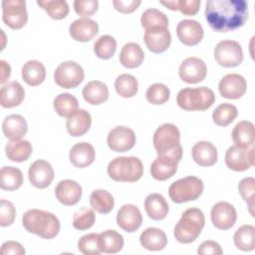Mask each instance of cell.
<instances>
[{
	"label": "cell",
	"instance_id": "42",
	"mask_svg": "<svg viewBox=\"0 0 255 255\" xmlns=\"http://www.w3.org/2000/svg\"><path fill=\"white\" fill-rule=\"evenodd\" d=\"M37 4L44 9L51 18L56 20L64 19L70 11L69 5L65 0H38Z\"/></svg>",
	"mask_w": 255,
	"mask_h": 255
},
{
	"label": "cell",
	"instance_id": "37",
	"mask_svg": "<svg viewBox=\"0 0 255 255\" xmlns=\"http://www.w3.org/2000/svg\"><path fill=\"white\" fill-rule=\"evenodd\" d=\"M90 203L94 210L101 214L110 213L115 205L113 195L104 189H96L90 195Z\"/></svg>",
	"mask_w": 255,
	"mask_h": 255
},
{
	"label": "cell",
	"instance_id": "10",
	"mask_svg": "<svg viewBox=\"0 0 255 255\" xmlns=\"http://www.w3.org/2000/svg\"><path fill=\"white\" fill-rule=\"evenodd\" d=\"M2 19L11 29H21L28 21L26 2L23 0H3Z\"/></svg>",
	"mask_w": 255,
	"mask_h": 255
},
{
	"label": "cell",
	"instance_id": "5",
	"mask_svg": "<svg viewBox=\"0 0 255 255\" xmlns=\"http://www.w3.org/2000/svg\"><path fill=\"white\" fill-rule=\"evenodd\" d=\"M108 174L115 181L134 182L143 174V165L135 156H119L110 161Z\"/></svg>",
	"mask_w": 255,
	"mask_h": 255
},
{
	"label": "cell",
	"instance_id": "24",
	"mask_svg": "<svg viewBox=\"0 0 255 255\" xmlns=\"http://www.w3.org/2000/svg\"><path fill=\"white\" fill-rule=\"evenodd\" d=\"M177 161L167 155H158L150 165L151 176L159 181L173 176L177 170Z\"/></svg>",
	"mask_w": 255,
	"mask_h": 255
},
{
	"label": "cell",
	"instance_id": "13",
	"mask_svg": "<svg viewBox=\"0 0 255 255\" xmlns=\"http://www.w3.org/2000/svg\"><path fill=\"white\" fill-rule=\"evenodd\" d=\"M178 74L183 82L187 84H197L205 79L207 68L201 59L189 57L180 64Z\"/></svg>",
	"mask_w": 255,
	"mask_h": 255
},
{
	"label": "cell",
	"instance_id": "22",
	"mask_svg": "<svg viewBox=\"0 0 255 255\" xmlns=\"http://www.w3.org/2000/svg\"><path fill=\"white\" fill-rule=\"evenodd\" d=\"M92 125L91 115L82 109H78L68 117L66 128L70 135L82 136L90 129Z\"/></svg>",
	"mask_w": 255,
	"mask_h": 255
},
{
	"label": "cell",
	"instance_id": "52",
	"mask_svg": "<svg viewBox=\"0 0 255 255\" xmlns=\"http://www.w3.org/2000/svg\"><path fill=\"white\" fill-rule=\"evenodd\" d=\"M140 0H114L113 5L121 13H131L140 5Z\"/></svg>",
	"mask_w": 255,
	"mask_h": 255
},
{
	"label": "cell",
	"instance_id": "49",
	"mask_svg": "<svg viewBox=\"0 0 255 255\" xmlns=\"http://www.w3.org/2000/svg\"><path fill=\"white\" fill-rule=\"evenodd\" d=\"M238 190L242 198L246 201L249 207V211L254 216V194H255V179L253 177H245L238 184Z\"/></svg>",
	"mask_w": 255,
	"mask_h": 255
},
{
	"label": "cell",
	"instance_id": "32",
	"mask_svg": "<svg viewBox=\"0 0 255 255\" xmlns=\"http://www.w3.org/2000/svg\"><path fill=\"white\" fill-rule=\"evenodd\" d=\"M21 74L26 84L36 87L44 82L46 78V69L41 62L37 60H30L23 65Z\"/></svg>",
	"mask_w": 255,
	"mask_h": 255
},
{
	"label": "cell",
	"instance_id": "40",
	"mask_svg": "<svg viewBox=\"0 0 255 255\" xmlns=\"http://www.w3.org/2000/svg\"><path fill=\"white\" fill-rule=\"evenodd\" d=\"M54 110L60 117H69L75 111L78 110L79 103L75 96L69 93H63L54 99L53 102Z\"/></svg>",
	"mask_w": 255,
	"mask_h": 255
},
{
	"label": "cell",
	"instance_id": "45",
	"mask_svg": "<svg viewBox=\"0 0 255 255\" xmlns=\"http://www.w3.org/2000/svg\"><path fill=\"white\" fill-rule=\"evenodd\" d=\"M200 0H171L160 1V4L172 11H180L183 15H195L199 11Z\"/></svg>",
	"mask_w": 255,
	"mask_h": 255
},
{
	"label": "cell",
	"instance_id": "8",
	"mask_svg": "<svg viewBox=\"0 0 255 255\" xmlns=\"http://www.w3.org/2000/svg\"><path fill=\"white\" fill-rule=\"evenodd\" d=\"M85 73L83 68L75 61L61 63L54 73L56 84L63 89H74L84 80Z\"/></svg>",
	"mask_w": 255,
	"mask_h": 255
},
{
	"label": "cell",
	"instance_id": "18",
	"mask_svg": "<svg viewBox=\"0 0 255 255\" xmlns=\"http://www.w3.org/2000/svg\"><path fill=\"white\" fill-rule=\"evenodd\" d=\"M117 223L124 231L131 233L140 227L142 216L135 205L125 204L118 211Z\"/></svg>",
	"mask_w": 255,
	"mask_h": 255
},
{
	"label": "cell",
	"instance_id": "43",
	"mask_svg": "<svg viewBox=\"0 0 255 255\" xmlns=\"http://www.w3.org/2000/svg\"><path fill=\"white\" fill-rule=\"evenodd\" d=\"M237 115L238 111L234 105L223 103L213 111L212 120L217 126L226 127L237 118Z\"/></svg>",
	"mask_w": 255,
	"mask_h": 255
},
{
	"label": "cell",
	"instance_id": "38",
	"mask_svg": "<svg viewBox=\"0 0 255 255\" xmlns=\"http://www.w3.org/2000/svg\"><path fill=\"white\" fill-rule=\"evenodd\" d=\"M235 246L242 251H252L255 246V227L250 224L240 226L233 236Z\"/></svg>",
	"mask_w": 255,
	"mask_h": 255
},
{
	"label": "cell",
	"instance_id": "12",
	"mask_svg": "<svg viewBox=\"0 0 255 255\" xmlns=\"http://www.w3.org/2000/svg\"><path fill=\"white\" fill-rule=\"evenodd\" d=\"M135 134L128 127L119 126L110 130L107 142L109 147L116 152H125L131 149L135 143Z\"/></svg>",
	"mask_w": 255,
	"mask_h": 255
},
{
	"label": "cell",
	"instance_id": "4",
	"mask_svg": "<svg viewBox=\"0 0 255 255\" xmlns=\"http://www.w3.org/2000/svg\"><path fill=\"white\" fill-rule=\"evenodd\" d=\"M204 224L205 218L203 212L196 207L188 208L182 213L180 219L176 223L173 235L180 243H191L197 239Z\"/></svg>",
	"mask_w": 255,
	"mask_h": 255
},
{
	"label": "cell",
	"instance_id": "36",
	"mask_svg": "<svg viewBox=\"0 0 255 255\" xmlns=\"http://www.w3.org/2000/svg\"><path fill=\"white\" fill-rule=\"evenodd\" d=\"M23 173L14 166H3L0 171V186L4 190L12 191L21 187Z\"/></svg>",
	"mask_w": 255,
	"mask_h": 255
},
{
	"label": "cell",
	"instance_id": "30",
	"mask_svg": "<svg viewBox=\"0 0 255 255\" xmlns=\"http://www.w3.org/2000/svg\"><path fill=\"white\" fill-rule=\"evenodd\" d=\"M82 95L88 104L97 106L105 103L109 99V89L101 81H92L85 85Z\"/></svg>",
	"mask_w": 255,
	"mask_h": 255
},
{
	"label": "cell",
	"instance_id": "14",
	"mask_svg": "<svg viewBox=\"0 0 255 255\" xmlns=\"http://www.w3.org/2000/svg\"><path fill=\"white\" fill-rule=\"evenodd\" d=\"M210 217L212 224L216 228L220 230H228L235 224L237 212L232 204L226 201H219L211 208Z\"/></svg>",
	"mask_w": 255,
	"mask_h": 255
},
{
	"label": "cell",
	"instance_id": "16",
	"mask_svg": "<svg viewBox=\"0 0 255 255\" xmlns=\"http://www.w3.org/2000/svg\"><path fill=\"white\" fill-rule=\"evenodd\" d=\"M218 89L223 98L236 100L245 94L247 90V83L239 74H227L220 80Z\"/></svg>",
	"mask_w": 255,
	"mask_h": 255
},
{
	"label": "cell",
	"instance_id": "50",
	"mask_svg": "<svg viewBox=\"0 0 255 255\" xmlns=\"http://www.w3.org/2000/svg\"><path fill=\"white\" fill-rule=\"evenodd\" d=\"M16 210L12 202L1 199L0 201V225L2 227L10 226L15 219Z\"/></svg>",
	"mask_w": 255,
	"mask_h": 255
},
{
	"label": "cell",
	"instance_id": "19",
	"mask_svg": "<svg viewBox=\"0 0 255 255\" xmlns=\"http://www.w3.org/2000/svg\"><path fill=\"white\" fill-rule=\"evenodd\" d=\"M69 33L78 42H89L99 33V25L91 18H79L70 25Z\"/></svg>",
	"mask_w": 255,
	"mask_h": 255
},
{
	"label": "cell",
	"instance_id": "26",
	"mask_svg": "<svg viewBox=\"0 0 255 255\" xmlns=\"http://www.w3.org/2000/svg\"><path fill=\"white\" fill-rule=\"evenodd\" d=\"M2 130L4 135L11 140H19L28 130L27 122L21 115H9L2 123Z\"/></svg>",
	"mask_w": 255,
	"mask_h": 255
},
{
	"label": "cell",
	"instance_id": "20",
	"mask_svg": "<svg viewBox=\"0 0 255 255\" xmlns=\"http://www.w3.org/2000/svg\"><path fill=\"white\" fill-rule=\"evenodd\" d=\"M81 185L72 179L61 180L55 187L57 199L66 206H72L79 202L82 197Z\"/></svg>",
	"mask_w": 255,
	"mask_h": 255
},
{
	"label": "cell",
	"instance_id": "33",
	"mask_svg": "<svg viewBox=\"0 0 255 255\" xmlns=\"http://www.w3.org/2000/svg\"><path fill=\"white\" fill-rule=\"evenodd\" d=\"M231 135L235 144L243 147L253 146L255 141L254 125L249 121H241L233 128Z\"/></svg>",
	"mask_w": 255,
	"mask_h": 255
},
{
	"label": "cell",
	"instance_id": "53",
	"mask_svg": "<svg viewBox=\"0 0 255 255\" xmlns=\"http://www.w3.org/2000/svg\"><path fill=\"white\" fill-rule=\"evenodd\" d=\"M197 253L200 255H208V254H212V255H221L223 254V250L221 249L220 245L212 240H208V241H204L202 242L198 249H197Z\"/></svg>",
	"mask_w": 255,
	"mask_h": 255
},
{
	"label": "cell",
	"instance_id": "34",
	"mask_svg": "<svg viewBox=\"0 0 255 255\" xmlns=\"http://www.w3.org/2000/svg\"><path fill=\"white\" fill-rule=\"evenodd\" d=\"M33 151L32 144L29 140H10L5 146V152L8 159L15 162L27 160Z\"/></svg>",
	"mask_w": 255,
	"mask_h": 255
},
{
	"label": "cell",
	"instance_id": "44",
	"mask_svg": "<svg viewBox=\"0 0 255 255\" xmlns=\"http://www.w3.org/2000/svg\"><path fill=\"white\" fill-rule=\"evenodd\" d=\"M117 50V41L111 35L101 36L94 44V52L96 56L103 60L112 58Z\"/></svg>",
	"mask_w": 255,
	"mask_h": 255
},
{
	"label": "cell",
	"instance_id": "9",
	"mask_svg": "<svg viewBox=\"0 0 255 255\" xmlns=\"http://www.w3.org/2000/svg\"><path fill=\"white\" fill-rule=\"evenodd\" d=\"M214 59L221 67L233 68L239 66L243 61L241 45L232 40L220 41L214 49Z\"/></svg>",
	"mask_w": 255,
	"mask_h": 255
},
{
	"label": "cell",
	"instance_id": "47",
	"mask_svg": "<svg viewBox=\"0 0 255 255\" xmlns=\"http://www.w3.org/2000/svg\"><path fill=\"white\" fill-rule=\"evenodd\" d=\"M145 96L148 103L152 105H162L168 101L170 91L164 84L155 83L148 87Z\"/></svg>",
	"mask_w": 255,
	"mask_h": 255
},
{
	"label": "cell",
	"instance_id": "6",
	"mask_svg": "<svg viewBox=\"0 0 255 255\" xmlns=\"http://www.w3.org/2000/svg\"><path fill=\"white\" fill-rule=\"evenodd\" d=\"M215 102V95L212 90L206 87L184 88L176 97V103L184 111H205Z\"/></svg>",
	"mask_w": 255,
	"mask_h": 255
},
{
	"label": "cell",
	"instance_id": "48",
	"mask_svg": "<svg viewBox=\"0 0 255 255\" xmlns=\"http://www.w3.org/2000/svg\"><path fill=\"white\" fill-rule=\"evenodd\" d=\"M78 249L85 255H100L102 253L99 234L90 233L82 236L78 241Z\"/></svg>",
	"mask_w": 255,
	"mask_h": 255
},
{
	"label": "cell",
	"instance_id": "31",
	"mask_svg": "<svg viewBox=\"0 0 255 255\" xmlns=\"http://www.w3.org/2000/svg\"><path fill=\"white\" fill-rule=\"evenodd\" d=\"M144 59V53L137 43H127L121 50L120 62L128 69L139 67Z\"/></svg>",
	"mask_w": 255,
	"mask_h": 255
},
{
	"label": "cell",
	"instance_id": "46",
	"mask_svg": "<svg viewBox=\"0 0 255 255\" xmlns=\"http://www.w3.org/2000/svg\"><path fill=\"white\" fill-rule=\"evenodd\" d=\"M96 221V215L93 209L82 207L77 210L73 216L74 228L83 231L90 229Z\"/></svg>",
	"mask_w": 255,
	"mask_h": 255
},
{
	"label": "cell",
	"instance_id": "27",
	"mask_svg": "<svg viewBox=\"0 0 255 255\" xmlns=\"http://www.w3.org/2000/svg\"><path fill=\"white\" fill-rule=\"evenodd\" d=\"M25 98V91L18 82H10L2 86L0 91V104L3 108L19 106Z\"/></svg>",
	"mask_w": 255,
	"mask_h": 255
},
{
	"label": "cell",
	"instance_id": "51",
	"mask_svg": "<svg viewBox=\"0 0 255 255\" xmlns=\"http://www.w3.org/2000/svg\"><path fill=\"white\" fill-rule=\"evenodd\" d=\"M99 2L97 0H75L74 9L78 15L91 16L98 11Z\"/></svg>",
	"mask_w": 255,
	"mask_h": 255
},
{
	"label": "cell",
	"instance_id": "35",
	"mask_svg": "<svg viewBox=\"0 0 255 255\" xmlns=\"http://www.w3.org/2000/svg\"><path fill=\"white\" fill-rule=\"evenodd\" d=\"M100 247L102 252L107 254H116L124 247V237L116 230H106L99 234Z\"/></svg>",
	"mask_w": 255,
	"mask_h": 255
},
{
	"label": "cell",
	"instance_id": "25",
	"mask_svg": "<svg viewBox=\"0 0 255 255\" xmlns=\"http://www.w3.org/2000/svg\"><path fill=\"white\" fill-rule=\"evenodd\" d=\"M191 154L193 160L200 166H212L218 157L215 145L205 140L196 142L191 149Z\"/></svg>",
	"mask_w": 255,
	"mask_h": 255
},
{
	"label": "cell",
	"instance_id": "28",
	"mask_svg": "<svg viewBox=\"0 0 255 255\" xmlns=\"http://www.w3.org/2000/svg\"><path fill=\"white\" fill-rule=\"evenodd\" d=\"M144 209L152 220L164 219L169 211L165 198L159 193H150L144 199Z\"/></svg>",
	"mask_w": 255,
	"mask_h": 255
},
{
	"label": "cell",
	"instance_id": "7",
	"mask_svg": "<svg viewBox=\"0 0 255 255\" xmlns=\"http://www.w3.org/2000/svg\"><path fill=\"white\" fill-rule=\"evenodd\" d=\"M203 181L196 176H186L172 182L168 187V195L175 203L196 200L203 192Z\"/></svg>",
	"mask_w": 255,
	"mask_h": 255
},
{
	"label": "cell",
	"instance_id": "29",
	"mask_svg": "<svg viewBox=\"0 0 255 255\" xmlns=\"http://www.w3.org/2000/svg\"><path fill=\"white\" fill-rule=\"evenodd\" d=\"M141 246L149 251L162 250L167 244L166 234L159 228L148 227L139 236Z\"/></svg>",
	"mask_w": 255,
	"mask_h": 255
},
{
	"label": "cell",
	"instance_id": "3",
	"mask_svg": "<svg viewBox=\"0 0 255 255\" xmlns=\"http://www.w3.org/2000/svg\"><path fill=\"white\" fill-rule=\"evenodd\" d=\"M153 145L157 155H167L177 162L182 157L180 145V132L173 124H163L157 128L153 134Z\"/></svg>",
	"mask_w": 255,
	"mask_h": 255
},
{
	"label": "cell",
	"instance_id": "15",
	"mask_svg": "<svg viewBox=\"0 0 255 255\" xmlns=\"http://www.w3.org/2000/svg\"><path fill=\"white\" fill-rule=\"evenodd\" d=\"M28 177L34 187L40 189L46 188L54 179L53 166L47 160L37 159L30 165Z\"/></svg>",
	"mask_w": 255,
	"mask_h": 255
},
{
	"label": "cell",
	"instance_id": "11",
	"mask_svg": "<svg viewBox=\"0 0 255 255\" xmlns=\"http://www.w3.org/2000/svg\"><path fill=\"white\" fill-rule=\"evenodd\" d=\"M255 148L252 146L243 147L234 144L226 150L225 163L228 168L234 171H244L254 165Z\"/></svg>",
	"mask_w": 255,
	"mask_h": 255
},
{
	"label": "cell",
	"instance_id": "21",
	"mask_svg": "<svg viewBox=\"0 0 255 255\" xmlns=\"http://www.w3.org/2000/svg\"><path fill=\"white\" fill-rule=\"evenodd\" d=\"M144 43L150 52L154 54L163 53L170 46V32L167 28H156L147 30L144 33Z\"/></svg>",
	"mask_w": 255,
	"mask_h": 255
},
{
	"label": "cell",
	"instance_id": "54",
	"mask_svg": "<svg viewBox=\"0 0 255 255\" xmlns=\"http://www.w3.org/2000/svg\"><path fill=\"white\" fill-rule=\"evenodd\" d=\"M2 255H24V247L17 241H6L1 246Z\"/></svg>",
	"mask_w": 255,
	"mask_h": 255
},
{
	"label": "cell",
	"instance_id": "17",
	"mask_svg": "<svg viewBox=\"0 0 255 255\" xmlns=\"http://www.w3.org/2000/svg\"><path fill=\"white\" fill-rule=\"evenodd\" d=\"M176 35L183 45L194 46L203 39L204 32L199 22L192 19H184L177 24Z\"/></svg>",
	"mask_w": 255,
	"mask_h": 255
},
{
	"label": "cell",
	"instance_id": "55",
	"mask_svg": "<svg viewBox=\"0 0 255 255\" xmlns=\"http://www.w3.org/2000/svg\"><path fill=\"white\" fill-rule=\"evenodd\" d=\"M0 67H1V80L0 83L4 84L10 77L11 75V68L7 62L4 60L0 61Z\"/></svg>",
	"mask_w": 255,
	"mask_h": 255
},
{
	"label": "cell",
	"instance_id": "2",
	"mask_svg": "<svg viewBox=\"0 0 255 255\" xmlns=\"http://www.w3.org/2000/svg\"><path fill=\"white\" fill-rule=\"evenodd\" d=\"M22 224L28 232L34 233L43 239H52L60 231L58 217L52 212L37 208L29 209L24 213Z\"/></svg>",
	"mask_w": 255,
	"mask_h": 255
},
{
	"label": "cell",
	"instance_id": "39",
	"mask_svg": "<svg viewBox=\"0 0 255 255\" xmlns=\"http://www.w3.org/2000/svg\"><path fill=\"white\" fill-rule=\"evenodd\" d=\"M140 23L145 31L156 28H167L168 18L161 11L155 8H149L141 14Z\"/></svg>",
	"mask_w": 255,
	"mask_h": 255
},
{
	"label": "cell",
	"instance_id": "41",
	"mask_svg": "<svg viewBox=\"0 0 255 255\" xmlns=\"http://www.w3.org/2000/svg\"><path fill=\"white\" fill-rule=\"evenodd\" d=\"M115 89L118 95L123 98H132L138 90V83L134 76L122 74L115 81Z\"/></svg>",
	"mask_w": 255,
	"mask_h": 255
},
{
	"label": "cell",
	"instance_id": "23",
	"mask_svg": "<svg viewBox=\"0 0 255 255\" xmlns=\"http://www.w3.org/2000/svg\"><path fill=\"white\" fill-rule=\"evenodd\" d=\"M96 156L94 146L86 141L76 143L70 150L69 157L71 163L78 168H84L91 165Z\"/></svg>",
	"mask_w": 255,
	"mask_h": 255
},
{
	"label": "cell",
	"instance_id": "1",
	"mask_svg": "<svg viewBox=\"0 0 255 255\" xmlns=\"http://www.w3.org/2000/svg\"><path fill=\"white\" fill-rule=\"evenodd\" d=\"M205 18L216 32H229L242 27L248 19L245 0H209L205 6Z\"/></svg>",
	"mask_w": 255,
	"mask_h": 255
}]
</instances>
